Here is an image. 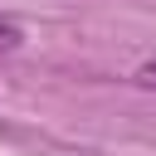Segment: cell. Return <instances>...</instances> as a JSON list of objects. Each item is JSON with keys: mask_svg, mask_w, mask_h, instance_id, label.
Listing matches in <instances>:
<instances>
[{"mask_svg": "<svg viewBox=\"0 0 156 156\" xmlns=\"http://www.w3.org/2000/svg\"><path fill=\"white\" fill-rule=\"evenodd\" d=\"M20 39H24V34H20V24L0 15V49H20Z\"/></svg>", "mask_w": 156, "mask_h": 156, "instance_id": "6da1fadb", "label": "cell"}, {"mask_svg": "<svg viewBox=\"0 0 156 156\" xmlns=\"http://www.w3.org/2000/svg\"><path fill=\"white\" fill-rule=\"evenodd\" d=\"M136 83H141V88H156V58H146V63L136 68Z\"/></svg>", "mask_w": 156, "mask_h": 156, "instance_id": "7a4b0ae2", "label": "cell"}]
</instances>
